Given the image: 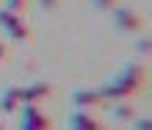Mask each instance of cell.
<instances>
[{
  "instance_id": "cell-1",
  "label": "cell",
  "mask_w": 152,
  "mask_h": 130,
  "mask_svg": "<svg viewBox=\"0 0 152 130\" xmlns=\"http://www.w3.org/2000/svg\"><path fill=\"white\" fill-rule=\"evenodd\" d=\"M108 3H111V0H102V3H100V6H108Z\"/></svg>"
},
{
  "instance_id": "cell-2",
  "label": "cell",
  "mask_w": 152,
  "mask_h": 130,
  "mask_svg": "<svg viewBox=\"0 0 152 130\" xmlns=\"http://www.w3.org/2000/svg\"><path fill=\"white\" fill-rule=\"evenodd\" d=\"M0 56H3V50H0Z\"/></svg>"
}]
</instances>
